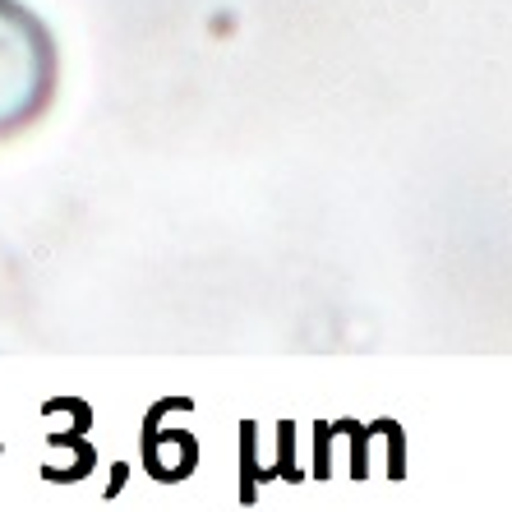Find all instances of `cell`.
<instances>
[{
	"instance_id": "1",
	"label": "cell",
	"mask_w": 512,
	"mask_h": 512,
	"mask_svg": "<svg viewBox=\"0 0 512 512\" xmlns=\"http://www.w3.org/2000/svg\"><path fill=\"white\" fill-rule=\"evenodd\" d=\"M56 93V42L19 0H0V139L33 125Z\"/></svg>"
}]
</instances>
